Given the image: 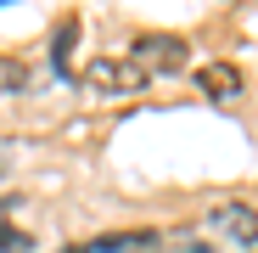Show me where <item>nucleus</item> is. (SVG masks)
Returning a JSON list of instances; mask_svg holds the SVG:
<instances>
[{
    "label": "nucleus",
    "instance_id": "7ed1b4c3",
    "mask_svg": "<svg viewBox=\"0 0 258 253\" xmlns=\"http://www.w3.org/2000/svg\"><path fill=\"white\" fill-rule=\"evenodd\" d=\"M141 73L146 68H163V73H180L185 68V39L180 34H146L141 39V62H135Z\"/></svg>",
    "mask_w": 258,
    "mask_h": 253
},
{
    "label": "nucleus",
    "instance_id": "20e7f679",
    "mask_svg": "<svg viewBox=\"0 0 258 253\" xmlns=\"http://www.w3.org/2000/svg\"><path fill=\"white\" fill-rule=\"evenodd\" d=\"M157 247L152 231H118V236H101V242H84V247H68V253H146Z\"/></svg>",
    "mask_w": 258,
    "mask_h": 253
},
{
    "label": "nucleus",
    "instance_id": "39448f33",
    "mask_svg": "<svg viewBox=\"0 0 258 253\" xmlns=\"http://www.w3.org/2000/svg\"><path fill=\"white\" fill-rule=\"evenodd\" d=\"M197 84L208 96H219V102H230V96H241V73L230 68V62H208L202 73H197Z\"/></svg>",
    "mask_w": 258,
    "mask_h": 253
},
{
    "label": "nucleus",
    "instance_id": "f03ea898",
    "mask_svg": "<svg viewBox=\"0 0 258 253\" xmlns=\"http://www.w3.org/2000/svg\"><path fill=\"white\" fill-rule=\"evenodd\" d=\"M208 231L225 236L230 247H258V208H247V203H219V208L208 214Z\"/></svg>",
    "mask_w": 258,
    "mask_h": 253
},
{
    "label": "nucleus",
    "instance_id": "0eeeda50",
    "mask_svg": "<svg viewBox=\"0 0 258 253\" xmlns=\"http://www.w3.org/2000/svg\"><path fill=\"white\" fill-rule=\"evenodd\" d=\"M23 247H34V236H17L12 225H0V253H23Z\"/></svg>",
    "mask_w": 258,
    "mask_h": 253
},
{
    "label": "nucleus",
    "instance_id": "6e6552de",
    "mask_svg": "<svg viewBox=\"0 0 258 253\" xmlns=\"http://www.w3.org/2000/svg\"><path fill=\"white\" fill-rule=\"evenodd\" d=\"M12 163H17V152H12V141H0V180L12 175Z\"/></svg>",
    "mask_w": 258,
    "mask_h": 253
},
{
    "label": "nucleus",
    "instance_id": "f257e3e1",
    "mask_svg": "<svg viewBox=\"0 0 258 253\" xmlns=\"http://www.w3.org/2000/svg\"><path fill=\"white\" fill-rule=\"evenodd\" d=\"M79 79L90 84L96 96H135L141 84H146V73L135 68V57H112V51L90 57V62H84V73H79Z\"/></svg>",
    "mask_w": 258,
    "mask_h": 253
},
{
    "label": "nucleus",
    "instance_id": "423d86ee",
    "mask_svg": "<svg viewBox=\"0 0 258 253\" xmlns=\"http://www.w3.org/2000/svg\"><path fill=\"white\" fill-rule=\"evenodd\" d=\"M28 90V68L17 57H0V96H23Z\"/></svg>",
    "mask_w": 258,
    "mask_h": 253
}]
</instances>
